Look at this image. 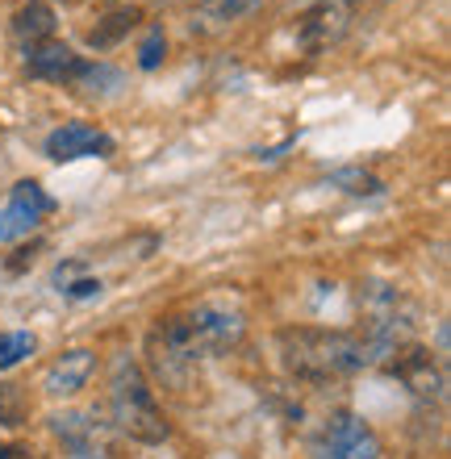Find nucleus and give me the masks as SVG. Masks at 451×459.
<instances>
[{
    "label": "nucleus",
    "mask_w": 451,
    "mask_h": 459,
    "mask_svg": "<svg viewBox=\"0 0 451 459\" xmlns=\"http://www.w3.org/2000/svg\"><path fill=\"white\" fill-rule=\"evenodd\" d=\"M92 372H97V355L84 351V347H75L47 368V376H42V393H47V397H75V393L92 380Z\"/></svg>",
    "instance_id": "nucleus-11"
},
{
    "label": "nucleus",
    "mask_w": 451,
    "mask_h": 459,
    "mask_svg": "<svg viewBox=\"0 0 451 459\" xmlns=\"http://www.w3.org/2000/svg\"><path fill=\"white\" fill-rule=\"evenodd\" d=\"M34 347H38V339L30 330H0V372L17 368L25 355H34Z\"/></svg>",
    "instance_id": "nucleus-16"
},
{
    "label": "nucleus",
    "mask_w": 451,
    "mask_h": 459,
    "mask_svg": "<svg viewBox=\"0 0 451 459\" xmlns=\"http://www.w3.org/2000/svg\"><path fill=\"white\" fill-rule=\"evenodd\" d=\"M326 180L334 184V188H343V193H351V196H380L385 193V184L364 168H339V171H330Z\"/></svg>",
    "instance_id": "nucleus-15"
},
{
    "label": "nucleus",
    "mask_w": 451,
    "mask_h": 459,
    "mask_svg": "<svg viewBox=\"0 0 451 459\" xmlns=\"http://www.w3.org/2000/svg\"><path fill=\"white\" fill-rule=\"evenodd\" d=\"M55 201L47 196V188L38 180H17L9 188V205L0 209V242H17L25 238L38 221L47 218Z\"/></svg>",
    "instance_id": "nucleus-7"
},
{
    "label": "nucleus",
    "mask_w": 451,
    "mask_h": 459,
    "mask_svg": "<svg viewBox=\"0 0 451 459\" xmlns=\"http://www.w3.org/2000/svg\"><path fill=\"white\" fill-rule=\"evenodd\" d=\"M143 22V9H117V13H105L92 30H88V47L92 50H109V47H117L134 25Z\"/></svg>",
    "instance_id": "nucleus-13"
},
{
    "label": "nucleus",
    "mask_w": 451,
    "mask_h": 459,
    "mask_svg": "<svg viewBox=\"0 0 451 459\" xmlns=\"http://www.w3.org/2000/svg\"><path fill=\"white\" fill-rule=\"evenodd\" d=\"M0 459H34V451L22 443H0Z\"/></svg>",
    "instance_id": "nucleus-21"
},
{
    "label": "nucleus",
    "mask_w": 451,
    "mask_h": 459,
    "mask_svg": "<svg viewBox=\"0 0 451 459\" xmlns=\"http://www.w3.org/2000/svg\"><path fill=\"white\" fill-rule=\"evenodd\" d=\"M34 259H38V242H30V247H22V251H13V259H4V267H9V272H25Z\"/></svg>",
    "instance_id": "nucleus-20"
},
{
    "label": "nucleus",
    "mask_w": 451,
    "mask_h": 459,
    "mask_svg": "<svg viewBox=\"0 0 451 459\" xmlns=\"http://www.w3.org/2000/svg\"><path fill=\"white\" fill-rule=\"evenodd\" d=\"M30 410H34V401H30L25 385L4 380L0 385V426H25L30 422Z\"/></svg>",
    "instance_id": "nucleus-14"
},
{
    "label": "nucleus",
    "mask_w": 451,
    "mask_h": 459,
    "mask_svg": "<svg viewBox=\"0 0 451 459\" xmlns=\"http://www.w3.org/2000/svg\"><path fill=\"white\" fill-rule=\"evenodd\" d=\"M355 22V4L351 0H314L309 9L297 17V42L301 50H326L334 47Z\"/></svg>",
    "instance_id": "nucleus-6"
},
{
    "label": "nucleus",
    "mask_w": 451,
    "mask_h": 459,
    "mask_svg": "<svg viewBox=\"0 0 451 459\" xmlns=\"http://www.w3.org/2000/svg\"><path fill=\"white\" fill-rule=\"evenodd\" d=\"M109 410H113V422L122 435H130L134 443H147V447H159V443H168L171 426L159 410L155 393H151L147 376L138 368L130 355L113 363V385H109Z\"/></svg>",
    "instance_id": "nucleus-3"
},
{
    "label": "nucleus",
    "mask_w": 451,
    "mask_h": 459,
    "mask_svg": "<svg viewBox=\"0 0 451 459\" xmlns=\"http://www.w3.org/2000/svg\"><path fill=\"white\" fill-rule=\"evenodd\" d=\"M72 4H80V0H72Z\"/></svg>",
    "instance_id": "nucleus-22"
},
{
    "label": "nucleus",
    "mask_w": 451,
    "mask_h": 459,
    "mask_svg": "<svg viewBox=\"0 0 451 459\" xmlns=\"http://www.w3.org/2000/svg\"><path fill=\"white\" fill-rule=\"evenodd\" d=\"M314 459H380L377 430L351 410L330 413L314 443Z\"/></svg>",
    "instance_id": "nucleus-4"
},
{
    "label": "nucleus",
    "mask_w": 451,
    "mask_h": 459,
    "mask_svg": "<svg viewBox=\"0 0 451 459\" xmlns=\"http://www.w3.org/2000/svg\"><path fill=\"white\" fill-rule=\"evenodd\" d=\"M259 0H201V17H209V22H239L243 13H251Z\"/></svg>",
    "instance_id": "nucleus-17"
},
{
    "label": "nucleus",
    "mask_w": 451,
    "mask_h": 459,
    "mask_svg": "<svg viewBox=\"0 0 451 459\" xmlns=\"http://www.w3.org/2000/svg\"><path fill=\"white\" fill-rule=\"evenodd\" d=\"M281 363L293 380L305 385H330L339 376H351L360 368H372L364 339L351 330H322V326H289L276 334Z\"/></svg>",
    "instance_id": "nucleus-2"
},
{
    "label": "nucleus",
    "mask_w": 451,
    "mask_h": 459,
    "mask_svg": "<svg viewBox=\"0 0 451 459\" xmlns=\"http://www.w3.org/2000/svg\"><path fill=\"white\" fill-rule=\"evenodd\" d=\"M247 334V314L226 297H209V301L188 305L184 314L163 317L147 339L151 368L159 380L171 388H184L193 372L205 359H218L234 351Z\"/></svg>",
    "instance_id": "nucleus-1"
},
{
    "label": "nucleus",
    "mask_w": 451,
    "mask_h": 459,
    "mask_svg": "<svg viewBox=\"0 0 451 459\" xmlns=\"http://www.w3.org/2000/svg\"><path fill=\"white\" fill-rule=\"evenodd\" d=\"M92 418L97 413H59V418H50V430L63 443L67 459H105V438H100V426Z\"/></svg>",
    "instance_id": "nucleus-10"
},
{
    "label": "nucleus",
    "mask_w": 451,
    "mask_h": 459,
    "mask_svg": "<svg viewBox=\"0 0 451 459\" xmlns=\"http://www.w3.org/2000/svg\"><path fill=\"white\" fill-rule=\"evenodd\" d=\"M163 59H168V34H163V25H155V30L143 38V47H138V67H143V72H155V67H163Z\"/></svg>",
    "instance_id": "nucleus-18"
},
{
    "label": "nucleus",
    "mask_w": 451,
    "mask_h": 459,
    "mask_svg": "<svg viewBox=\"0 0 451 459\" xmlns=\"http://www.w3.org/2000/svg\"><path fill=\"white\" fill-rule=\"evenodd\" d=\"M59 292L67 297V301H92V297H100V292H105V284H100V280H92V276H72Z\"/></svg>",
    "instance_id": "nucleus-19"
},
{
    "label": "nucleus",
    "mask_w": 451,
    "mask_h": 459,
    "mask_svg": "<svg viewBox=\"0 0 451 459\" xmlns=\"http://www.w3.org/2000/svg\"><path fill=\"white\" fill-rule=\"evenodd\" d=\"M92 63H84L72 47L63 42H38V47H25V72L34 80H47V84H72V80H84V72Z\"/></svg>",
    "instance_id": "nucleus-9"
},
{
    "label": "nucleus",
    "mask_w": 451,
    "mask_h": 459,
    "mask_svg": "<svg viewBox=\"0 0 451 459\" xmlns=\"http://www.w3.org/2000/svg\"><path fill=\"white\" fill-rule=\"evenodd\" d=\"M47 159L50 163H75V159H109L117 151L113 134L88 126V121H67L47 138Z\"/></svg>",
    "instance_id": "nucleus-8"
},
{
    "label": "nucleus",
    "mask_w": 451,
    "mask_h": 459,
    "mask_svg": "<svg viewBox=\"0 0 451 459\" xmlns=\"http://www.w3.org/2000/svg\"><path fill=\"white\" fill-rule=\"evenodd\" d=\"M55 34V9L42 4V0H30L25 9L13 13V38L25 42V47H38V42H50Z\"/></svg>",
    "instance_id": "nucleus-12"
},
{
    "label": "nucleus",
    "mask_w": 451,
    "mask_h": 459,
    "mask_svg": "<svg viewBox=\"0 0 451 459\" xmlns=\"http://www.w3.org/2000/svg\"><path fill=\"white\" fill-rule=\"evenodd\" d=\"M385 372H389L393 380H402L418 401H443L447 376H443L439 359H435L427 347H418V342H405V347L393 351L389 359H385Z\"/></svg>",
    "instance_id": "nucleus-5"
}]
</instances>
